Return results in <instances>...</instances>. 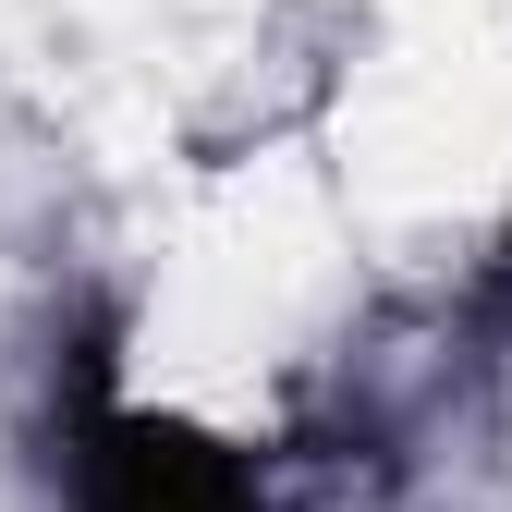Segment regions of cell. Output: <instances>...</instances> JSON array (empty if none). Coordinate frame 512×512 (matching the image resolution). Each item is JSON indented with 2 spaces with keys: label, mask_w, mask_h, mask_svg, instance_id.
Wrapping results in <instances>:
<instances>
[{
  "label": "cell",
  "mask_w": 512,
  "mask_h": 512,
  "mask_svg": "<svg viewBox=\"0 0 512 512\" xmlns=\"http://www.w3.org/2000/svg\"><path fill=\"white\" fill-rule=\"evenodd\" d=\"M488 317L512 330V232H500V256H488Z\"/></svg>",
  "instance_id": "cell-2"
},
{
  "label": "cell",
  "mask_w": 512,
  "mask_h": 512,
  "mask_svg": "<svg viewBox=\"0 0 512 512\" xmlns=\"http://www.w3.org/2000/svg\"><path fill=\"white\" fill-rule=\"evenodd\" d=\"M61 500L74 512H269L256 464L232 439L147 415L110 391V317L74 330V391H61Z\"/></svg>",
  "instance_id": "cell-1"
}]
</instances>
